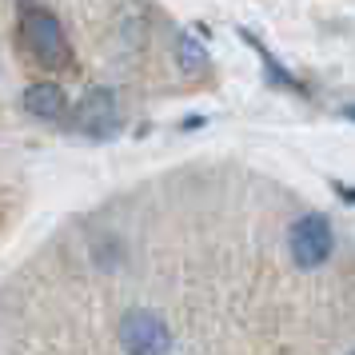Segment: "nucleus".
<instances>
[{"label": "nucleus", "instance_id": "20e7f679", "mask_svg": "<svg viewBox=\"0 0 355 355\" xmlns=\"http://www.w3.org/2000/svg\"><path fill=\"white\" fill-rule=\"evenodd\" d=\"M72 124H76L84 136H112L116 124H120L116 92L112 88H92V92L80 100V108H76V116H72Z\"/></svg>", "mask_w": 355, "mask_h": 355}, {"label": "nucleus", "instance_id": "0eeeda50", "mask_svg": "<svg viewBox=\"0 0 355 355\" xmlns=\"http://www.w3.org/2000/svg\"><path fill=\"white\" fill-rule=\"evenodd\" d=\"M336 192L343 196V200H355V188H347V184H336Z\"/></svg>", "mask_w": 355, "mask_h": 355}, {"label": "nucleus", "instance_id": "6e6552de", "mask_svg": "<svg viewBox=\"0 0 355 355\" xmlns=\"http://www.w3.org/2000/svg\"><path fill=\"white\" fill-rule=\"evenodd\" d=\"M352 355H355V352H352Z\"/></svg>", "mask_w": 355, "mask_h": 355}, {"label": "nucleus", "instance_id": "f257e3e1", "mask_svg": "<svg viewBox=\"0 0 355 355\" xmlns=\"http://www.w3.org/2000/svg\"><path fill=\"white\" fill-rule=\"evenodd\" d=\"M20 40L36 64L44 68H68L72 64V49H68V36L60 28V20L44 12V8H28L20 17Z\"/></svg>", "mask_w": 355, "mask_h": 355}, {"label": "nucleus", "instance_id": "f03ea898", "mask_svg": "<svg viewBox=\"0 0 355 355\" xmlns=\"http://www.w3.org/2000/svg\"><path fill=\"white\" fill-rule=\"evenodd\" d=\"M288 243H291V259H295L300 268H320L323 259L331 256L336 236H331L327 216H304V220L291 224Z\"/></svg>", "mask_w": 355, "mask_h": 355}, {"label": "nucleus", "instance_id": "423d86ee", "mask_svg": "<svg viewBox=\"0 0 355 355\" xmlns=\"http://www.w3.org/2000/svg\"><path fill=\"white\" fill-rule=\"evenodd\" d=\"M176 56H180V64H184V72L192 68V72H200V68H208V52H204V44L196 40V36H180V44H176Z\"/></svg>", "mask_w": 355, "mask_h": 355}, {"label": "nucleus", "instance_id": "39448f33", "mask_svg": "<svg viewBox=\"0 0 355 355\" xmlns=\"http://www.w3.org/2000/svg\"><path fill=\"white\" fill-rule=\"evenodd\" d=\"M24 108H28L36 120L56 124V120H64L68 116V96H64L60 84H33V88L24 92Z\"/></svg>", "mask_w": 355, "mask_h": 355}, {"label": "nucleus", "instance_id": "7ed1b4c3", "mask_svg": "<svg viewBox=\"0 0 355 355\" xmlns=\"http://www.w3.org/2000/svg\"><path fill=\"white\" fill-rule=\"evenodd\" d=\"M120 339H124V352L132 355H164L172 347V336H168V323L152 311H132L120 323Z\"/></svg>", "mask_w": 355, "mask_h": 355}]
</instances>
